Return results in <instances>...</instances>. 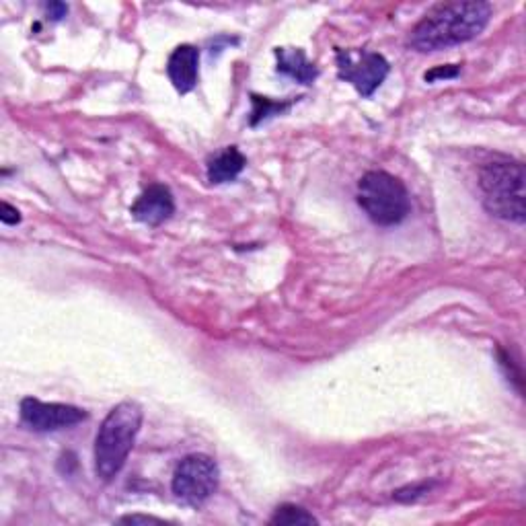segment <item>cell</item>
<instances>
[{"instance_id":"cell-9","label":"cell","mask_w":526,"mask_h":526,"mask_svg":"<svg viewBox=\"0 0 526 526\" xmlns=\"http://www.w3.org/2000/svg\"><path fill=\"white\" fill-rule=\"evenodd\" d=\"M198 64H200V52L194 46H179L173 50L167 62V74L173 83V87L185 95L196 89L198 85Z\"/></svg>"},{"instance_id":"cell-10","label":"cell","mask_w":526,"mask_h":526,"mask_svg":"<svg viewBox=\"0 0 526 526\" xmlns=\"http://www.w3.org/2000/svg\"><path fill=\"white\" fill-rule=\"evenodd\" d=\"M276 60H278L276 70L294 79L296 83L311 85L319 77L317 66L305 56V52L300 48H278Z\"/></svg>"},{"instance_id":"cell-14","label":"cell","mask_w":526,"mask_h":526,"mask_svg":"<svg viewBox=\"0 0 526 526\" xmlns=\"http://www.w3.org/2000/svg\"><path fill=\"white\" fill-rule=\"evenodd\" d=\"M459 72H461L459 66L450 64V66H440V68H434V70L426 72L424 79H426V83H434V81H438V79H444V81H446V79H457Z\"/></svg>"},{"instance_id":"cell-5","label":"cell","mask_w":526,"mask_h":526,"mask_svg":"<svg viewBox=\"0 0 526 526\" xmlns=\"http://www.w3.org/2000/svg\"><path fill=\"white\" fill-rule=\"evenodd\" d=\"M218 465L206 455L185 457L173 473V494L190 506H202L218 487Z\"/></svg>"},{"instance_id":"cell-3","label":"cell","mask_w":526,"mask_h":526,"mask_svg":"<svg viewBox=\"0 0 526 526\" xmlns=\"http://www.w3.org/2000/svg\"><path fill=\"white\" fill-rule=\"evenodd\" d=\"M479 187L487 212L502 220L524 222V167L520 163H487L479 173Z\"/></svg>"},{"instance_id":"cell-6","label":"cell","mask_w":526,"mask_h":526,"mask_svg":"<svg viewBox=\"0 0 526 526\" xmlns=\"http://www.w3.org/2000/svg\"><path fill=\"white\" fill-rule=\"evenodd\" d=\"M337 77L350 83L362 97H370L389 74V62L377 52L337 50Z\"/></svg>"},{"instance_id":"cell-16","label":"cell","mask_w":526,"mask_h":526,"mask_svg":"<svg viewBox=\"0 0 526 526\" xmlns=\"http://www.w3.org/2000/svg\"><path fill=\"white\" fill-rule=\"evenodd\" d=\"M46 11L54 21H60L68 15V7L64 3H50V5H46Z\"/></svg>"},{"instance_id":"cell-1","label":"cell","mask_w":526,"mask_h":526,"mask_svg":"<svg viewBox=\"0 0 526 526\" xmlns=\"http://www.w3.org/2000/svg\"><path fill=\"white\" fill-rule=\"evenodd\" d=\"M492 19L487 3H446L434 7L409 33V46L418 52H436L475 40Z\"/></svg>"},{"instance_id":"cell-12","label":"cell","mask_w":526,"mask_h":526,"mask_svg":"<svg viewBox=\"0 0 526 526\" xmlns=\"http://www.w3.org/2000/svg\"><path fill=\"white\" fill-rule=\"evenodd\" d=\"M290 107V101L286 103H278V101H272L268 97H257L253 95V111H251V126H257L259 122L268 120L272 116H278L282 114V111H286Z\"/></svg>"},{"instance_id":"cell-7","label":"cell","mask_w":526,"mask_h":526,"mask_svg":"<svg viewBox=\"0 0 526 526\" xmlns=\"http://www.w3.org/2000/svg\"><path fill=\"white\" fill-rule=\"evenodd\" d=\"M21 420L33 432H56L85 422L87 411L66 403H44L40 399L25 397L21 401Z\"/></svg>"},{"instance_id":"cell-15","label":"cell","mask_w":526,"mask_h":526,"mask_svg":"<svg viewBox=\"0 0 526 526\" xmlns=\"http://www.w3.org/2000/svg\"><path fill=\"white\" fill-rule=\"evenodd\" d=\"M0 220H3L5 224H19L21 222V214L11 204L3 202V214H0Z\"/></svg>"},{"instance_id":"cell-2","label":"cell","mask_w":526,"mask_h":526,"mask_svg":"<svg viewBox=\"0 0 526 526\" xmlns=\"http://www.w3.org/2000/svg\"><path fill=\"white\" fill-rule=\"evenodd\" d=\"M142 426V407L124 401L107 413L95 438V473L101 481H111L124 469Z\"/></svg>"},{"instance_id":"cell-8","label":"cell","mask_w":526,"mask_h":526,"mask_svg":"<svg viewBox=\"0 0 526 526\" xmlns=\"http://www.w3.org/2000/svg\"><path fill=\"white\" fill-rule=\"evenodd\" d=\"M130 212L138 222L148 224V227H159V224L169 220L171 214L175 212L173 194L165 185H159V183L150 185L134 202Z\"/></svg>"},{"instance_id":"cell-13","label":"cell","mask_w":526,"mask_h":526,"mask_svg":"<svg viewBox=\"0 0 526 526\" xmlns=\"http://www.w3.org/2000/svg\"><path fill=\"white\" fill-rule=\"evenodd\" d=\"M317 518L313 514H309L305 508L300 506H292V504H284L276 510V514L272 516L270 524H315Z\"/></svg>"},{"instance_id":"cell-17","label":"cell","mask_w":526,"mask_h":526,"mask_svg":"<svg viewBox=\"0 0 526 526\" xmlns=\"http://www.w3.org/2000/svg\"><path fill=\"white\" fill-rule=\"evenodd\" d=\"M120 522H126V524H136V522H155V524H161L163 520L159 518H153V516H124Z\"/></svg>"},{"instance_id":"cell-11","label":"cell","mask_w":526,"mask_h":526,"mask_svg":"<svg viewBox=\"0 0 526 526\" xmlns=\"http://www.w3.org/2000/svg\"><path fill=\"white\" fill-rule=\"evenodd\" d=\"M245 165L247 159L241 150L237 146H227L208 161V181L214 185L233 181L239 177Z\"/></svg>"},{"instance_id":"cell-4","label":"cell","mask_w":526,"mask_h":526,"mask_svg":"<svg viewBox=\"0 0 526 526\" xmlns=\"http://www.w3.org/2000/svg\"><path fill=\"white\" fill-rule=\"evenodd\" d=\"M358 204L381 227L403 222L411 210L407 187L387 171H370L360 179Z\"/></svg>"}]
</instances>
